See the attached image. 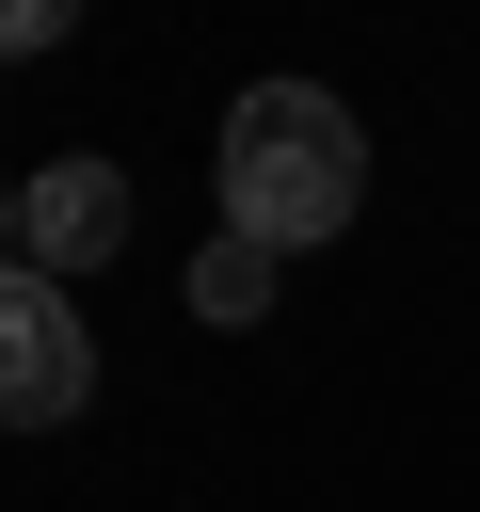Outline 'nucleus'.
Returning <instances> with one entry per match:
<instances>
[{
    "instance_id": "obj_1",
    "label": "nucleus",
    "mask_w": 480,
    "mask_h": 512,
    "mask_svg": "<svg viewBox=\"0 0 480 512\" xmlns=\"http://www.w3.org/2000/svg\"><path fill=\"white\" fill-rule=\"evenodd\" d=\"M352 208H368V128L320 80H256L224 112V240L288 256V240H336Z\"/></svg>"
},
{
    "instance_id": "obj_2",
    "label": "nucleus",
    "mask_w": 480,
    "mask_h": 512,
    "mask_svg": "<svg viewBox=\"0 0 480 512\" xmlns=\"http://www.w3.org/2000/svg\"><path fill=\"white\" fill-rule=\"evenodd\" d=\"M80 384H96V352H80V304H64V272H0V432H48V416H80Z\"/></svg>"
},
{
    "instance_id": "obj_3",
    "label": "nucleus",
    "mask_w": 480,
    "mask_h": 512,
    "mask_svg": "<svg viewBox=\"0 0 480 512\" xmlns=\"http://www.w3.org/2000/svg\"><path fill=\"white\" fill-rule=\"evenodd\" d=\"M112 240H128V176H112L96 144H80V160H48V176L16 192V256H32V272H96Z\"/></svg>"
},
{
    "instance_id": "obj_4",
    "label": "nucleus",
    "mask_w": 480,
    "mask_h": 512,
    "mask_svg": "<svg viewBox=\"0 0 480 512\" xmlns=\"http://www.w3.org/2000/svg\"><path fill=\"white\" fill-rule=\"evenodd\" d=\"M256 304H272V256H256V240L192 256V320H256Z\"/></svg>"
},
{
    "instance_id": "obj_5",
    "label": "nucleus",
    "mask_w": 480,
    "mask_h": 512,
    "mask_svg": "<svg viewBox=\"0 0 480 512\" xmlns=\"http://www.w3.org/2000/svg\"><path fill=\"white\" fill-rule=\"evenodd\" d=\"M80 32V0H0V64H32V48H64Z\"/></svg>"
},
{
    "instance_id": "obj_6",
    "label": "nucleus",
    "mask_w": 480,
    "mask_h": 512,
    "mask_svg": "<svg viewBox=\"0 0 480 512\" xmlns=\"http://www.w3.org/2000/svg\"><path fill=\"white\" fill-rule=\"evenodd\" d=\"M0 240H16V192H0Z\"/></svg>"
}]
</instances>
